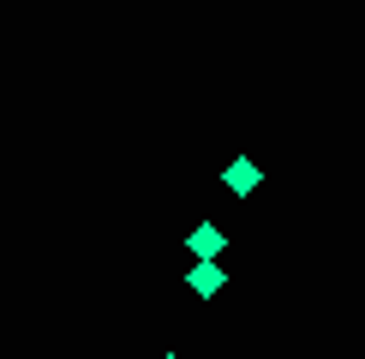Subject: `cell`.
<instances>
[{
    "mask_svg": "<svg viewBox=\"0 0 365 359\" xmlns=\"http://www.w3.org/2000/svg\"><path fill=\"white\" fill-rule=\"evenodd\" d=\"M222 281H227V276H222V264H216V258H197V269L186 276V288H192L197 299H216V293H222Z\"/></svg>",
    "mask_w": 365,
    "mask_h": 359,
    "instance_id": "7a4b0ae2",
    "label": "cell"
},
{
    "mask_svg": "<svg viewBox=\"0 0 365 359\" xmlns=\"http://www.w3.org/2000/svg\"><path fill=\"white\" fill-rule=\"evenodd\" d=\"M186 246L197 251V258H216V251L227 246V239H222V228H216V222H197V228H192V239H186Z\"/></svg>",
    "mask_w": 365,
    "mask_h": 359,
    "instance_id": "3957f363",
    "label": "cell"
},
{
    "mask_svg": "<svg viewBox=\"0 0 365 359\" xmlns=\"http://www.w3.org/2000/svg\"><path fill=\"white\" fill-rule=\"evenodd\" d=\"M162 359H186V353H162Z\"/></svg>",
    "mask_w": 365,
    "mask_h": 359,
    "instance_id": "277c9868",
    "label": "cell"
},
{
    "mask_svg": "<svg viewBox=\"0 0 365 359\" xmlns=\"http://www.w3.org/2000/svg\"><path fill=\"white\" fill-rule=\"evenodd\" d=\"M257 180H264V174H257V162H252V156H234V162L222 168V186H227V192H240V198H246V192H257Z\"/></svg>",
    "mask_w": 365,
    "mask_h": 359,
    "instance_id": "6da1fadb",
    "label": "cell"
}]
</instances>
